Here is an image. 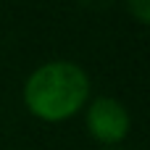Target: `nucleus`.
<instances>
[{"mask_svg": "<svg viewBox=\"0 0 150 150\" xmlns=\"http://www.w3.org/2000/svg\"><path fill=\"white\" fill-rule=\"evenodd\" d=\"M87 129L95 140L116 145L129 134V113L113 98H98L87 111Z\"/></svg>", "mask_w": 150, "mask_h": 150, "instance_id": "obj_2", "label": "nucleus"}, {"mask_svg": "<svg viewBox=\"0 0 150 150\" xmlns=\"http://www.w3.org/2000/svg\"><path fill=\"white\" fill-rule=\"evenodd\" d=\"M127 3H129L132 16H134L140 24H148V18H150V0H127Z\"/></svg>", "mask_w": 150, "mask_h": 150, "instance_id": "obj_3", "label": "nucleus"}, {"mask_svg": "<svg viewBox=\"0 0 150 150\" xmlns=\"http://www.w3.org/2000/svg\"><path fill=\"white\" fill-rule=\"evenodd\" d=\"M87 71L69 61H53L40 66L24 84V103L42 121H63L74 116L87 103Z\"/></svg>", "mask_w": 150, "mask_h": 150, "instance_id": "obj_1", "label": "nucleus"}]
</instances>
